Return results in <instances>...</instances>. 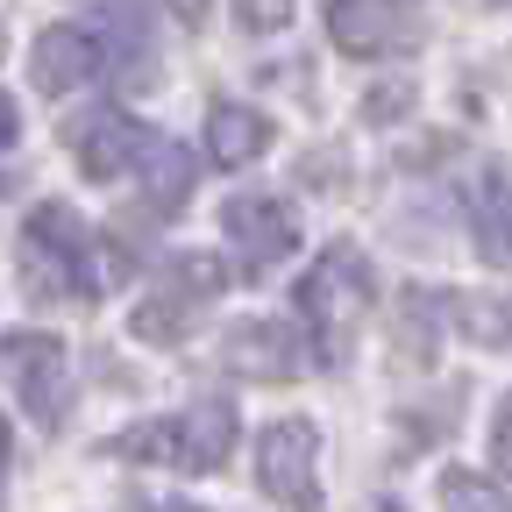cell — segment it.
Masks as SVG:
<instances>
[{
    "label": "cell",
    "instance_id": "cell-1",
    "mask_svg": "<svg viewBox=\"0 0 512 512\" xmlns=\"http://www.w3.org/2000/svg\"><path fill=\"white\" fill-rule=\"evenodd\" d=\"M370 256L356 242H335L320 249L306 278L292 285V313H299V335L313 349V363H349V342H356V320L370 313Z\"/></svg>",
    "mask_w": 512,
    "mask_h": 512
},
{
    "label": "cell",
    "instance_id": "cell-2",
    "mask_svg": "<svg viewBox=\"0 0 512 512\" xmlns=\"http://www.w3.org/2000/svg\"><path fill=\"white\" fill-rule=\"evenodd\" d=\"M15 256H22L36 299H64V306H93V299H100L93 228H86V214H72L64 200L29 207V221H22V235H15Z\"/></svg>",
    "mask_w": 512,
    "mask_h": 512
},
{
    "label": "cell",
    "instance_id": "cell-3",
    "mask_svg": "<svg viewBox=\"0 0 512 512\" xmlns=\"http://www.w3.org/2000/svg\"><path fill=\"white\" fill-rule=\"evenodd\" d=\"M235 434H242L235 399L214 392V399H192V406L171 413V420H143V427L114 434V456H128V463H164V470H178V477H214V470L228 463Z\"/></svg>",
    "mask_w": 512,
    "mask_h": 512
},
{
    "label": "cell",
    "instance_id": "cell-4",
    "mask_svg": "<svg viewBox=\"0 0 512 512\" xmlns=\"http://www.w3.org/2000/svg\"><path fill=\"white\" fill-rule=\"evenodd\" d=\"M256 484L285 512H320V427L313 420H271L256 434Z\"/></svg>",
    "mask_w": 512,
    "mask_h": 512
},
{
    "label": "cell",
    "instance_id": "cell-5",
    "mask_svg": "<svg viewBox=\"0 0 512 512\" xmlns=\"http://www.w3.org/2000/svg\"><path fill=\"white\" fill-rule=\"evenodd\" d=\"M221 292H228V264H221V256H207V249H192V256H178V264L164 271V285L136 306V320H128V328L164 349V342L185 335V320L200 313L207 299H221Z\"/></svg>",
    "mask_w": 512,
    "mask_h": 512
},
{
    "label": "cell",
    "instance_id": "cell-6",
    "mask_svg": "<svg viewBox=\"0 0 512 512\" xmlns=\"http://www.w3.org/2000/svg\"><path fill=\"white\" fill-rule=\"evenodd\" d=\"M0 363H8L15 392H22V413L57 434L64 427V406H72V356H64L57 335H8L0 342Z\"/></svg>",
    "mask_w": 512,
    "mask_h": 512
},
{
    "label": "cell",
    "instance_id": "cell-7",
    "mask_svg": "<svg viewBox=\"0 0 512 512\" xmlns=\"http://www.w3.org/2000/svg\"><path fill=\"white\" fill-rule=\"evenodd\" d=\"M313 363L306 335L285 328V320H235V328L221 335V370L228 377H256V384H285Z\"/></svg>",
    "mask_w": 512,
    "mask_h": 512
},
{
    "label": "cell",
    "instance_id": "cell-8",
    "mask_svg": "<svg viewBox=\"0 0 512 512\" xmlns=\"http://www.w3.org/2000/svg\"><path fill=\"white\" fill-rule=\"evenodd\" d=\"M328 36L349 57H399L420 43V15L406 0H328Z\"/></svg>",
    "mask_w": 512,
    "mask_h": 512
},
{
    "label": "cell",
    "instance_id": "cell-9",
    "mask_svg": "<svg viewBox=\"0 0 512 512\" xmlns=\"http://www.w3.org/2000/svg\"><path fill=\"white\" fill-rule=\"evenodd\" d=\"M221 228H228V249L242 256V271H271L292 256L299 242V214L285 200H271V192H242V200L221 207Z\"/></svg>",
    "mask_w": 512,
    "mask_h": 512
},
{
    "label": "cell",
    "instance_id": "cell-10",
    "mask_svg": "<svg viewBox=\"0 0 512 512\" xmlns=\"http://www.w3.org/2000/svg\"><path fill=\"white\" fill-rule=\"evenodd\" d=\"M64 143L79 150V171H86V178L107 185V178H121V171H136L150 128H136L121 107H93V114H79V121H64Z\"/></svg>",
    "mask_w": 512,
    "mask_h": 512
},
{
    "label": "cell",
    "instance_id": "cell-11",
    "mask_svg": "<svg viewBox=\"0 0 512 512\" xmlns=\"http://www.w3.org/2000/svg\"><path fill=\"white\" fill-rule=\"evenodd\" d=\"M100 64H107V43H100L93 29L50 22V29L36 36V50H29V79H36L43 93H79V86L100 79Z\"/></svg>",
    "mask_w": 512,
    "mask_h": 512
},
{
    "label": "cell",
    "instance_id": "cell-12",
    "mask_svg": "<svg viewBox=\"0 0 512 512\" xmlns=\"http://www.w3.org/2000/svg\"><path fill=\"white\" fill-rule=\"evenodd\" d=\"M470 242L484 249V264L512 271V178L505 171H477L470 185Z\"/></svg>",
    "mask_w": 512,
    "mask_h": 512
},
{
    "label": "cell",
    "instance_id": "cell-13",
    "mask_svg": "<svg viewBox=\"0 0 512 512\" xmlns=\"http://www.w3.org/2000/svg\"><path fill=\"white\" fill-rule=\"evenodd\" d=\"M264 150H271V121H264V107L221 100V107L207 114V157H214L221 171H242V164H256Z\"/></svg>",
    "mask_w": 512,
    "mask_h": 512
},
{
    "label": "cell",
    "instance_id": "cell-14",
    "mask_svg": "<svg viewBox=\"0 0 512 512\" xmlns=\"http://www.w3.org/2000/svg\"><path fill=\"white\" fill-rule=\"evenodd\" d=\"M136 178H143V200H150V214H178V207L192 200V157H185L178 143H164V136H150V143H143Z\"/></svg>",
    "mask_w": 512,
    "mask_h": 512
},
{
    "label": "cell",
    "instance_id": "cell-15",
    "mask_svg": "<svg viewBox=\"0 0 512 512\" xmlns=\"http://www.w3.org/2000/svg\"><path fill=\"white\" fill-rule=\"evenodd\" d=\"M100 15L114 22V57L128 64V57H143V72H150V8L143 0H100Z\"/></svg>",
    "mask_w": 512,
    "mask_h": 512
},
{
    "label": "cell",
    "instance_id": "cell-16",
    "mask_svg": "<svg viewBox=\"0 0 512 512\" xmlns=\"http://www.w3.org/2000/svg\"><path fill=\"white\" fill-rule=\"evenodd\" d=\"M441 512H512V505H505V491H498L491 477L448 470V477H441Z\"/></svg>",
    "mask_w": 512,
    "mask_h": 512
},
{
    "label": "cell",
    "instance_id": "cell-17",
    "mask_svg": "<svg viewBox=\"0 0 512 512\" xmlns=\"http://www.w3.org/2000/svg\"><path fill=\"white\" fill-rule=\"evenodd\" d=\"M463 320L477 328V342L512 349V299H470V306H463Z\"/></svg>",
    "mask_w": 512,
    "mask_h": 512
},
{
    "label": "cell",
    "instance_id": "cell-18",
    "mask_svg": "<svg viewBox=\"0 0 512 512\" xmlns=\"http://www.w3.org/2000/svg\"><path fill=\"white\" fill-rule=\"evenodd\" d=\"M235 22L256 29V36H278L292 22V0H235Z\"/></svg>",
    "mask_w": 512,
    "mask_h": 512
},
{
    "label": "cell",
    "instance_id": "cell-19",
    "mask_svg": "<svg viewBox=\"0 0 512 512\" xmlns=\"http://www.w3.org/2000/svg\"><path fill=\"white\" fill-rule=\"evenodd\" d=\"M491 463L512 477V399H498V413H491Z\"/></svg>",
    "mask_w": 512,
    "mask_h": 512
},
{
    "label": "cell",
    "instance_id": "cell-20",
    "mask_svg": "<svg viewBox=\"0 0 512 512\" xmlns=\"http://www.w3.org/2000/svg\"><path fill=\"white\" fill-rule=\"evenodd\" d=\"M15 136H22V114H15L8 93H0V150H15Z\"/></svg>",
    "mask_w": 512,
    "mask_h": 512
},
{
    "label": "cell",
    "instance_id": "cell-21",
    "mask_svg": "<svg viewBox=\"0 0 512 512\" xmlns=\"http://www.w3.org/2000/svg\"><path fill=\"white\" fill-rule=\"evenodd\" d=\"M8 470H15V448H8V420H0V505H8Z\"/></svg>",
    "mask_w": 512,
    "mask_h": 512
},
{
    "label": "cell",
    "instance_id": "cell-22",
    "mask_svg": "<svg viewBox=\"0 0 512 512\" xmlns=\"http://www.w3.org/2000/svg\"><path fill=\"white\" fill-rule=\"evenodd\" d=\"M370 512H406V505H399V498H377V505H370Z\"/></svg>",
    "mask_w": 512,
    "mask_h": 512
},
{
    "label": "cell",
    "instance_id": "cell-23",
    "mask_svg": "<svg viewBox=\"0 0 512 512\" xmlns=\"http://www.w3.org/2000/svg\"><path fill=\"white\" fill-rule=\"evenodd\" d=\"M164 512H200V505H164Z\"/></svg>",
    "mask_w": 512,
    "mask_h": 512
}]
</instances>
